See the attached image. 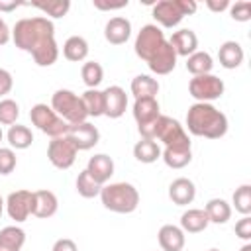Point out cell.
Returning a JSON list of instances; mask_svg holds the SVG:
<instances>
[{"label": "cell", "instance_id": "6da1fadb", "mask_svg": "<svg viewBox=\"0 0 251 251\" xmlns=\"http://www.w3.org/2000/svg\"><path fill=\"white\" fill-rule=\"evenodd\" d=\"M12 41L20 51L29 53L37 67H51L59 59L55 25L45 16L18 20L12 27Z\"/></svg>", "mask_w": 251, "mask_h": 251}, {"label": "cell", "instance_id": "b9f144b4", "mask_svg": "<svg viewBox=\"0 0 251 251\" xmlns=\"http://www.w3.org/2000/svg\"><path fill=\"white\" fill-rule=\"evenodd\" d=\"M51 251H78V247H76V243H75L73 239L61 237V239H57V241L53 243Z\"/></svg>", "mask_w": 251, "mask_h": 251}, {"label": "cell", "instance_id": "ac0fdd59", "mask_svg": "<svg viewBox=\"0 0 251 251\" xmlns=\"http://www.w3.org/2000/svg\"><path fill=\"white\" fill-rule=\"evenodd\" d=\"M167 41L175 49L176 57H190L194 51H198V37L188 27H182L178 31H173V35Z\"/></svg>", "mask_w": 251, "mask_h": 251}, {"label": "cell", "instance_id": "4dcf8cb0", "mask_svg": "<svg viewBox=\"0 0 251 251\" xmlns=\"http://www.w3.org/2000/svg\"><path fill=\"white\" fill-rule=\"evenodd\" d=\"M82 104L88 118H100L104 116V92L98 88H86L82 94Z\"/></svg>", "mask_w": 251, "mask_h": 251}, {"label": "cell", "instance_id": "277c9868", "mask_svg": "<svg viewBox=\"0 0 251 251\" xmlns=\"http://www.w3.org/2000/svg\"><path fill=\"white\" fill-rule=\"evenodd\" d=\"M198 10V4L194 0H161L153 4V18L159 24V27H176L184 16H192Z\"/></svg>", "mask_w": 251, "mask_h": 251}, {"label": "cell", "instance_id": "8992f818", "mask_svg": "<svg viewBox=\"0 0 251 251\" xmlns=\"http://www.w3.org/2000/svg\"><path fill=\"white\" fill-rule=\"evenodd\" d=\"M29 118H31V124H33L41 133L49 135L51 139H53V137L67 135V131H69V124H67L63 118H59L51 106H47V104H43V102L31 106Z\"/></svg>", "mask_w": 251, "mask_h": 251}, {"label": "cell", "instance_id": "d4e9b609", "mask_svg": "<svg viewBox=\"0 0 251 251\" xmlns=\"http://www.w3.org/2000/svg\"><path fill=\"white\" fill-rule=\"evenodd\" d=\"M63 57L71 63H82L88 57V41L82 35H71L63 43Z\"/></svg>", "mask_w": 251, "mask_h": 251}, {"label": "cell", "instance_id": "cb8c5ba5", "mask_svg": "<svg viewBox=\"0 0 251 251\" xmlns=\"http://www.w3.org/2000/svg\"><path fill=\"white\" fill-rule=\"evenodd\" d=\"M129 90L133 94V98H157L159 92V80L153 78L151 75H137L131 78Z\"/></svg>", "mask_w": 251, "mask_h": 251}, {"label": "cell", "instance_id": "ffe728a7", "mask_svg": "<svg viewBox=\"0 0 251 251\" xmlns=\"http://www.w3.org/2000/svg\"><path fill=\"white\" fill-rule=\"evenodd\" d=\"M157 239H159L161 251H182L184 243H186L184 231L178 226H175V224L161 226V229L157 233Z\"/></svg>", "mask_w": 251, "mask_h": 251}, {"label": "cell", "instance_id": "f1b7e54d", "mask_svg": "<svg viewBox=\"0 0 251 251\" xmlns=\"http://www.w3.org/2000/svg\"><path fill=\"white\" fill-rule=\"evenodd\" d=\"M6 141L12 149H27L31 143H33V133L27 126H20V124H14L8 127L6 131Z\"/></svg>", "mask_w": 251, "mask_h": 251}, {"label": "cell", "instance_id": "ab89813d", "mask_svg": "<svg viewBox=\"0 0 251 251\" xmlns=\"http://www.w3.org/2000/svg\"><path fill=\"white\" fill-rule=\"evenodd\" d=\"M235 235L239 239H243L245 243L251 241V216H243L241 220H237V224H235Z\"/></svg>", "mask_w": 251, "mask_h": 251}, {"label": "cell", "instance_id": "1f68e13d", "mask_svg": "<svg viewBox=\"0 0 251 251\" xmlns=\"http://www.w3.org/2000/svg\"><path fill=\"white\" fill-rule=\"evenodd\" d=\"M133 157H135L139 163L151 165V163H155L157 159H161V147H159V143L153 141V139H139V141L133 145Z\"/></svg>", "mask_w": 251, "mask_h": 251}, {"label": "cell", "instance_id": "52a82bcc", "mask_svg": "<svg viewBox=\"0 0 251 251\" xmlns=\"http://www.w3.org/2000/svg\"><path fill=\"white\" fill-rule=\"evenodd\" d=\"M167 41L165 37V31L157 25V24H145L137 35H135V41H133V51L135 55L141 59V61H149L159 49L161 45Z\"/></svg>", "mask_w": 251, "mask_h": 251}, {"label": "cell", "instance_id": "bcb514c9", "mask_svg": "<svg viewBox=\"0 0 251 251\" xmlns=\"http://www.w3.org/2000/svg\"><path fill=\"white\" fill-rule=\"evenodd\" d=\"M25 2H16V0H12V2H4V0H0V12H14L16 8H20V6H24Z\"/></svg>", "mask_w": 251, "mask_h": 251}, {"label": "cell", "instance_id": "2e32d148", "mask_svg": "<svg viewBox=\"0 0 251 251\" xmlns=\"http://www.w3.org/2000/svg\"><path fill=\"white\" fill-rule=\"evenodd\" d=\"M59 210V200L55 196V192L41 188V190H33V210L31 216L39 218V220H47L53 218Z\"/></svg>", "mask_w": 251, "mask_h": 251}, {"label": "cell", "instance_id": "7dc6e473", "mask_svg": "<svg viewBox=\"0 0 251 251\" xmlns=\"http://www.w3.org/2000/svg\"><path fill=\"white\" fill-rule=\"evenodd\" d=\"M239 251H251V243H249V241H247V243H245V245H243V247H241V249H239Z\"/></svg>", "mask_w": 251, "mask_h": 251}, {"label": "cell", "instance_id": "ba28073f", "mask_svg": "<svg viewBox=\"0 0 251 251\" xmlns=\"http://www.w3.org/2000/svg\"><path fill=\"white\" fill-rule=\"evenodd\" d=\"M226 90V84L220 76L216 75H198V76H192L190 82H188V92L190 96L196 100V102H208L212 104V100H218L222 98Z\"/></svg>", "mask_w": 251, "mask_h": 251}, {"label": "cell", "instance_id": "f546056e", "mask_svg": "<svg viewBox=\"0 0 251 251\" xmlns=\"http://www.w3.org/2000/svg\"><path fill=\"white\" fill-rule=\"evenodd\" d=\"M204 212L210 220V224H226L231 218V204L224 198H212L206 202Z\"/></svg>", "mask_w": 251, "mask_h": 251}, {"label": "cell", "instance_id": "7c38bea8", "mask_svg": "<svg viewBox=\"0 0 251 251\" xmlns=\"http://www.w3.org/2000/svg\"><path fill=\"white\" fill-rule=\"evenodd\" d=\"M67 135L73 139V143L76 145L78 151H88L92 149L94 145H98L100 141V131L94 124H90L88 120L86 122H80V124H73L69 126V131Z\"/></svg>", "mask_w": 251, "mask_h": 251}, {"label": "cell", "instance_id": "44dd1931", "mask_svg": "<svg viewBox=\"0 0 251 251\" xmlns=\"http://www.w3.org/2000/svg\"><path fill=\"white\" fill-rule=\"evenodd\" d=\"M131 114H133V120L137 122V127L145 126V124H151L161 116L159 100L157 98H137L133 102Z\"/></svg>", "mask_w": 251, "mask_h": 251}, {"label": "cell", "instance_id": "f907efd6", "mask_svg": "<svg viewBox=\"0 0 251 251\" xmlns=\"http://www.w3.org/2000/svg\"><path fill=\"white\" fill-rule=\"evenodd\" d=\"M208 251H220V249H216V247H212V249H208Z\"/></svg>", "mask_w": 251, "mask_h": 251}, {"label": "cell", "instance_id": "484cf974", "mask_svg": "<svg viewBox=\"0 0 251 251\" xmlns=\"http://www.w3.org/2000/svg\"><path fill=\"white\" fill-rule=\"evenodd\" d=\"M25 231L20 226H6L0 229V251H22Z\"/></svg>", "mask_w": 251, "mask_h": 251}, {"label": "cell", "instance_id": "74e56055", "mask_svg": "<svg viewBox=\"0 0 251 251\" xmlns=\"http://www.w3.org/2000/svg\"><path fill=\"white\" fill-rule=\"evenodd\" d=\"M229 16L235 22H249L251 20V2L247 0H239L235 4H229Z\"/></svg>", "mask_w": 251, "mask_h": 251}, {"label": "cell", "instance_id": "e575fe53", "mask_svg": "<svg viewBox=\"0 0 251 251\" xmlns=\"http://www.w3.org/2000/svg\"><path fill=\"white\" fill-rule=\"evenodd\" d=\"M75 186H76V192H78L82 198H94V196H98L100 190H102V184H98V182L88 175L86 169L78 173Z\"/></svg>", "mask_w": 251, "mask_h": 251}, {"label": "cell", "instance_id": "4fadbf2b", "mask_svg": "<svg viewBox=\"0 0 251 251\" xmlns=\"http://www.w3.org/2000/svg\"><path fill=\"white\" fill-rule=\"evenodd\" d=\"M104 92V116L112 118V120H118L126 114L127 110V94L122 86L118 84H112L108 88L102 90Z\"/></svg>", "mask_w": 251, "mask_h": 251}, {"label": "cell", "instance_id": "30bf717a", "mask_svg": "<svg viewBox=\"0 0 251 251\" xmlns=\"http://www.w3.org/2000/svg\"><path fill=\"white\" fill-rule=\"evenodd\" d=\"M78 155L76 145L73 143V139L69 135H61V137H53L47 145V159L55 169L67 171L75 165Z\"/></svg>", "mask_w": 251, "mask_h": 251}, {"label": "cell", "instance_id": "8fae6325", "mask_svg": "<svg viewBox=\"0 0 251 251\" xmlns=\"http://www.w3.org/2000/svg\"><path fill=\"white\" fill-rule=\"evenodd\" d=\"M4 210L10 216V220H14L16 224L25 222L33 210V192L24 188L10 192L8 198L4 200Z\"/></svg>", "mask_w": 251, "mask_h": 251}, {"label": "cell", "instance_id": "f35d334b", "mask_svg": "<svg viewBox=\"0 0 251 251\" xmlns=\"http://www.w3.org/2000/svg\"><path fill=\"white\" fill-rule=\"evenodd\" d=\"M18 165L16 151L12 147H0V175H10Z\"/></svg>", "mask_w": 251, "mask_h": 251}, {"label": "cell", "instance_id": "681fc988", "mask_svg": "<svg viewBox=\"0 0 251 251\" xmlns=\"http://www.w3.org/2000/svg\"><path fill=\"white\" fill-rule=\"evenodd\" d=\"M2 137H4V131H2V126H0V141H2Z\"/></svg>", "mask_w": 251, "mask_h": 251}, {"label": "cell", "instance_id": "7402d4cb", "mask_svg": "<svg viewBox=\"0 0 251 251\" xmlns=\"http://www.w3.org/2000/svg\"><path fill=\"white\" fill-rule=\"evenodd\" d=\"M243 59H245V53H243V47L239 41H233V39L224 41L218 49V61L224 69H229V71L237 69L243 63Z\"/></svg>", "mask_w": 251, "mask_h": 251}, {"label": "cell", "instance_id": "d6a6232c", "mask_svg": "<svg viewBox=\"0 0 251 251\" xmlns=\"http://www.w3.org/2000/svg\"><path fill=\"white\" fill-rule=\"evenodd\" d=\"M25 6H33L45 14V18H65L71 10V0H41V2H25Z\"/></svg>", "mask_w": 251, "mask_h": 251}, {"label": "cell", "instance_id": "9a60e30c", "mask_svg": "<svg viewBox=\"0 0 251 251\" xmlns=\"http://www.w3.org/2000/svg\"><path fill=\"white\" fill-rule=\"evenodd\" d=\"M176 59H178V57H176L175 49L171 47L169 41H165V43L161 45V49L147 61V67H149V71L155 73V75H169V73L175 71Z\"/></svg>", "mask_w": 251, "mask_h": 251}, {"label": "cell", "instance_id": "3957f363", "mask_svg": "<svg viewBox=\"0 0 251 251\" xmlns=\"http://www.w3.org/2000/svg\"><path fill=\"white\" fill-rule=\"evenodd\" d=\"M98 196L102 206L116 214H131L139 206V192L131 182H106Z\"/></svg>", "mask_w": 251, "mask_h": 251}, {"label": "cell", "instance_id": "7a4b0ae2", "mask_svg": "<svg viewBox=\"0 0 251 251\" xmlns=\"http://www.w3.org/2000/svg\"><path fill=\"white\" fill-rule=\"evenodd\" d=\"M227 116L208 102H194L186 112V129L196 137L220 139L227 133Z\"/></svg>", "mask_w": 251, "mask_h": 251}, {"label": "cell", "instance_id": "4316f807", "mask_svg": "<svg viewBox=\"0 0 251 251\" xmlns=\"http://www.w3.org/2000/svg\"><path fill=\"white\" fill-rule=\"evenodd\" d=\"M161 159L171 169H184L192 161V147H165L161 149Z\"/></svg>", "mask_w": 251, "mask_h": 251}, {"label": "cell", "instance_id": "f6af8a7d", "mask_svg": "<svg viewBox=\"0 0 251 251\" xmlns=\"http://www.w3.org/2000/svg\"><path fill=\"white\" fill-rule=\"evenodd\" d=\"M206 6H208V10H212V12L220 14V12H224V10H227V8H229V2H227V0H220V2H216V0H208V2H206Z\"/></svg>", "mask_w": 251, "mask_h": 251}, {"label": "cell", "instance_id": "8d00e7d4", "mask_svg": "<svg viewBox=\"0 0 251 251\" xmlns=\"http://www.w3.org/2000/svg\"><path fill=\"white\" fill-rule=\"evenodd\" d=\"M20 118V106L12 98L0 100V126H14Z\"/></svg>", "mask_w": 251, "mask_h": 251}, {"label": "cell", "instance_id": "e0dca14e", "mask_svg": "<svg viewBox=\"0 0 251 251\" xmlns=\"http://www.w3.org/2000/svg\"><path fill=\"white\" fill-rule=\"evenodd\" d=\"M86 171H88V175H90L98 184L104 186V184L112 178V175H114V159H112L110 155H106V153H96L94 157L88 159Z\"/></svg>", "mask_w": 251, "mask_h": 251}, {"label": "cell", "instance_id": "7bdbcfd3", "mask_svg": "<svg viewBox=\"0 0 251 251\" xmlns=\"http://www.w3.org/2000/svg\"><path fill=\"white\" fill-rule=\"evenodd\" d=\"M129 2L127 0H122V2H104V0H94V8H98V10H122V8H126Z\"/></svg>", "mask_w": 251, "mask_h": 251}, {"label": "cell", "instance_id": "836d02e7", "mask_svg": "<svg viewBox=\"0 0 251 251\" xmlns=\"http://www.w3.org/2000/svg\"><path fill=\"white\" fill-rule=\"evenodd\" d=\"M80 76H82V82L86 84V88H98V84L104 78V69L96 61H86L80 67Z\"/></svg>", "mask_w": 251, "mask_h": 251}, {"label": "cell", "instance_id": "5bb4252c", "mask_svg": "<svg viewBox=\"0 0 251 251\" xmlns=\"http://www.w3.org/2000/svg\"><path fill=\"white\" fill-rule=\"evenodd\" d=\"M104 37L110 45H124L131 37V22L124 16H114L104 25Z\"/></svg>", "mask_w": 251, "mask_h": 251}, {"label": "cell", "instance_id": "5b68a950", "mask_svg": "<svg viewBox=\"0 0 251 251\" xmlns=\"http://www.w3.org/2000/svg\"><path fill=\"white\" fill-rule=\"evenodd\" d=\"M55 114L59 118H63L69 126L73 124H80V122H86L88 116H86V110H84V104H82V98L69 90V88H59L53 92L51 96V104H49Z\"/></svg>", "mask_w": 251, "mask_h": 251}, {"label": "cell", "instance_id": "c3c4849f", "mask_svg": "<svg viewBox=\"0 0 251 251\" xmlns=\"http://www.w3.org/2000/svg\"><path fill=\"white\" fill-rule=\"evenodd\" d=\"M2 214H4V198L0 196V218H2Z\"/></svg>", "mask_w": 251, "mask_h": 251}, {"label": "cell", "instance_id": "ee69618b", "mask_svg": "<svg viewBox=\"0 0 251 251\" xmlns=\"http://www.w3.org/2000/svg\"><path fill=\"white\" fill-rule=\"evenodd\" d=\"M12 39V29L8 27V24L4 22V18H0V47L6 45Z\"/></svg>", "mask_w": 251, "mask_h": 251}, {"label": "cell", "instance_id": "83f0119b", "mask_svg": "<svg viewBox=\"0 0 251 251\" xmlns=\"http://www.w3.org/2000/svg\"><path fill=\"white\" fill-rule=\"evenodd\" d=\"M212 69H214V59L208 51H194L190 57H186V71L192 76L210 75Z\"/></svg>", "mask_w": 251, "mask_h": 251}, {"label": "cell", "instance_id": "9c48e42d", "mask_svg": "<svg viewBox=\"0 0 251 251\" xmlns=\"http://www.w3.org/2000/svg\"><path fill=\"white\" fill-rule=\"evenodd\" d=\"M155 141H161L165 147H190V137L184 126H180L178 120L171 116H163V114L157 120Z\"/></svg>", "mask_w": 251, "mask_h": 251}, {"label": "cell", "instance_id": "60d3db41", "mask_svg": "<svg viewBox=\"0 0 251 251\" xmlns=\"http://www.w3.org/2000/svg\"><path fill=\"white\" fill-rule=\"evenodd\" d=\"M12 88H14V76H12V73L6 71V69H0V96L8 94Z\"/></svg>", "mask_w": 251, "mask_h": 251}, {"label": "cell", "instance_id": "d590c367", "mask_svg": "<svg viewBox=\"0 0 251 251\" xmlns=\"http://www.w3.org/2000/svg\"><path fill=\"white\" fill-rule=\"evenodd\" d=\"M231 204L235 212H239L241 216H249L251 214V184H241L239 188H235L231 196Z\"/></svg>", "mask_w": 251, "mask_h": 251}, {"label": "cell", "instance_id": "d6986e66", "mask_svg": "<svg viewBox=\"0 0 251 251\" xmlns=\"http://www.w3.org/2000/svg\"><path fill=\"white\" fill-rule=\"evenodd\" d=\"M169 198L176 206H188L196 198V186L190 178L178 176L169 184Z\"/></svg>", "mask_w": 251, "mask_h": 251}, {"label": "cell", "instance_id": "603a6c76", "mask_svg": "<svg viewBox=\"0 0 251 251\" xmlns=\"http://www.w3.org/2000/svg\"><path fill=\"white\" fill-rule=\"evenodd\" d=\"M210 226V220L202 208H188L180 216V229L184 233H200Z\"/></svg>", "mask_w": 251, "mask_h": 251}]
</instances>
